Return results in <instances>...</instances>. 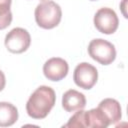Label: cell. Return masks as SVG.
<instances>
[{"mask_svg": "<svg viewBox=\"0 0 128 128\" xmlns=\"http://www.w3.org/2000/svg\"><path fill=\"white\" fill-rule=\"evenodd\" d=\"M56 101L55 91L49 86H39L29 97L26 103L27 114L33 119H44Z\"/></svg>", "mask_w": 128, "mask_h": 128, "instance_id": "6da1fadb", "label": "cell"}, {"mask_svg": "<svg viewBox=\"0 0 128 128\" xmlns=\"http://www.w3.org/2000/svg\"><path fill=\"white\" fill-rule=\"evenodd\" d=\"M35 21L43 29L55 28L61 21V7L52 0H43L35 8Z\"/></svg>", "mask_w": 128, "mask_h": 128, "instance_id": "7a4b0ae2", "label": "cell"}, {"mask_svg": "<svg viewBox=\"0 0 128 128\" xmlns=\"http://www.w3.org/2000/svg\"><path fill=\"white\" fill-rule=\"evenodd\" d=\"M89 56L102 65L111 64L116 58L115 46L107 40L97 38L91 40L88 45Z\"/></svg>", "mask_w": 128, "mask_h": 128, "instance_id": "3957f363", "label": "cell"}, {"mask_svg": "<svg viewBox=\"0 0 128 128\" xmlns=\"http://www.w3.org/2000/svg\"><path fill=\"white\" fill-rule=\"evenodd\" d=\"M4 43L9 52L20 54L29 48L31 43V36L26 29L16 27L7 33Z\"/></svg>", "mask_w": 128, "mask_h": 128, "instance_id": "277c9868", "label": "cell"}, {"mask_svg": "<svg viewBox=\"0 0 128 128\" xmlns=\"http://www.w3.org/2000/svg\"><path fill=\"white\" fill-rule=\"evenodd\" d=\"M94 25L103 34H113L119 25V19L115 11L108 7L100 8L94 15Z\"/></svg>", "mask_w": 128, "mask_h": 128, "instance_id": "5b68a950", "label": "cell"}, {"mask_svg": "<svg viewBox=\"0 0 128 128\" xmlns=\"http://www.w3.org/2000/svg\"><path fill=\"white\" fill-rule=\"evenodd\" d=\"M97 79L98 72L96 67L87 62H82L78 64L74 69L73 80L75 84L80 88L86 90L91 89L96 84Z\"/></svg>", "mask_w": 128, "mask_h": 128, "instance_id": "8992f818", "label": "cell"}, {"mask_svg": "<svg viewBox=\"0 0 128 128\" xmlns=\"http://www.w3.org/2000/svg\"><path fill=\"white\" fill-rule=\"evenodd\" d=\"M69 66L66 60L60 57L48 59L43 65L44 76L50 81H60L68 74Z\"/></svg>", "mask_w": 128, "mask_h": 128, "instance_id": "52a82bcc", "label": "cell"}, {"mask_svg": "<svg viewBox=\"0 0 128 128\" xmlns=\"http://www.w3.org/2000/svg\"><path fill=\"white\" fill-rule=\"evenodd\" d=\"M86 106V98L83 93L70 89L67 90L62 96V107L67 112H75L84 109Z\"/></svg>", "mask_w": 128, "mask_h": 128, "instance_id": "ba28073f", "label": "cell"}, {"mask_svg": "<svg viewBox=\"0 0 128 128\" xmlns=\"http://www.w3.org/2000/svg\"><path fill=\"white\" fill-rule=\"evenodd\" d=\"M98 107L106 115V117L110 122V125H115L121 120L122 111H121L120 103L117 100L112 98H106L99 103Z\"/></svg>", "mask_w": 128, "mask_h": 128, "instance_id": "9c48e42d", "label": "cell"}, {"mask_svg": "<svg viewBox=\"0 0 128 128\" xmlns=\"http://www.w3.org/2000/svg\"><path fill=\"white\" fill-rule=\"evenodd\" d=\"M18 120L17 108L9 102H0V127H8Z\"/></svg>", "mask_w": 128, "mask_h": 128, "instance_id": "30bf717a", "label": "cell"}, {"mask_svg": "<svg viewBox=\"0 0 128 128\" xmlns=\"http://www.w3.org/2000/svg\"><path fill=\"white\" fill-rule=\"evenodd\" d=\"M11 2L12 0H0V30L6 29L12 22Z\"/></svg>", "mask_w": 128, "mask_h": 128, "instance_id": "8fae6325", "label": "cell"}, {"mask_svg": "<svg viewBox=\"0 0 128 128\" xmlns=\"http://www.w3.org/2000/svg\"><path fill=\"white\" fill-rule=\"evenodd\" d=\"M5 84H6V78H5V75L4 73L0 70V91H2L5 87Z\"/></svg>", "mask_w": 128, "mask_h": 128, "instance_id": "7c38bea8", "label": "cell"}, {"mask_svg": "<svg viewBox=\"0 0 128 128\" xmlns=\"http://www.w3.org/2000/svg\"><path fill=\"white\" fill-rule=\"evenodd\" d=\"M90 1H97V0H90Z\"/></svg>", "mask_w": 128, "mask_h": 128, "instance_id": "4fadbf2b", "label": "cell"}, {"mask_svg": "<svg viewBox=\"0 0 128 128\" xmlns=\"http://www.w3.org/2000/svg\"><path fill=\"white\" fill-rule=\"evenodd\" d=\"M42 1H43V0H42Z\"/></svg>", "mask_w": 128, "mask_h": 128, "instance_id": "5bb4252c", "label": "cell"}]
</instances>
